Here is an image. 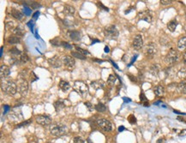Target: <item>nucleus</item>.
Masks as SVG:
<instances>
[{"label": "nucleus", "mask_w": 186, "mask_h": 143, "mask_svg": "<svg viewBox=\"0 0 186 143\" xmlns=\"http://www.w3.org/2000/svg\"><path fill=\"white\" fill-rule=\"evenodd\" d=\"M1 88L3 93L9 95H15L17 92V85L10 80L2 81Z\"/></svg>", "instance_id": "nucleus-1"}, {"label": "nucleus", "mask_w": 186, "mask_h": 143, "mask_svg": "<svg viewBox=\"0 0 186 143\" xmlns=\"http://www.w3.org/2000/svg\"><path fill=\"white\" fill-rule=\"evenodd\" d=\"M50 132L54 136H62L67 133V127L63 124L56 122L50 126Z\"/></svg>", "instance_id": "nucleus-2"}, {"label": "nucleus", "mask_w": 186, "mask_h": 143, "mask_svg": "<svg viewBox=\"0 0 186 143\" xmlns=\"http://www.w3.org/2000/svg\"><path fill=\"white\" fill-rule=\"evenodd\" d=\"M74 89L75 91L77 92V93L82 95V96H84L88 93V85L86 84L84 81H75L74 82Z\"/></svg>", "instance_id": "nucleus-3"}, {"label": "nucleus", "mask_w": 186, "mask_h": 143, "mask_svg": "<svg viewBox=\"0 0 186 143\" xmlns=\"http://www.w3.org/2000/svg\"><path fill=\"white\" fill-rule=\"evenodd\" d=\"M17 90H18L19 93L22 96H25L27 94L28 92V83L26 79L23 78H19L18 82H17Z\"/></svg>", "instance_id": "nucleus-4"}, {"label": "nucleus", "mask_w": 186, "mask_h": 143, "mask_svg": "<svg viewBox=\"0 0 186 143\" xmlns=\"http://www.w3.org/2000/svg\"><path fill=\"white\" fill-rule=\"evenodd\" d=\"M166 62L168 63V64H173L174 63H176L177 61L178 60V53L176 50L174 49H171L168 53L166 54Z\"/></svg>", "instance_id": "nucleus-5"}, {"label": "nucleus", "mask_w": 186, "mask_h": 143, "mask_svg": "<svg viewBox=\"0 0 186 143\" xmlns=\"http://www.w3.org/2000/svg\"><path fill=\"white\" fill-rule=\"evenodd\" d=\"M96 122H97V125L99 126V127L105 131H111L112 129V125L111 124V122L107 120V119L99 118V119H97Z\"/></svg>", "instance_id": "nucleus-6"}, {"label": "nucleus", "mask_w": 186, "mask_h": 143, "mask_svg": "<svg viewBox=\"0 0 186 143\" xmlns=\"http://www.w3.org/2000/svg\"><path fill=\"white\" fill-rule=\"evenodd\" d=\"M104 31H105V33L106 36H108V37H110V38H112V39L117 38L119 34L118 30L117 29V28L114 25H108V26L105 27Z\"/></svg>", "instance_id": "nucleus-7"}, {"label": "nucleus", "mask_w": 186, "mask_h": 143, "mask_svg": "<svg viewBox=\"0 0 186 143\" xmlns=\"http://www.w3.org/2000/svg\"><path fill=\"white\" fill-rule=\"evenodd\" d=\"M36 122L42 126H48L51 124V119L46 115H39L36 116Z\"/></svg>", "instance_id": "nucleus-8"}, {"label": "nucleus", "mask_w": 186, "mask_h": 143, "mask_svg": "<svg viewBox=\"0 0 186 143\" xmlns=\"http://www.w3.org/2000/svg\"><path fill=\"white\" fill-rule=\"evenodd\" d=\"M132 46L134 47V49H136V50H140L142 48L143 46V40H142V35L137 34L135 36V38H134L133 42H132Z\"/></svg>", "instance_id": "nucleus-9"}, {"label": "nucleus", "mask_w": 186, "mask_h": 143, "mask_svg": "<svg viewBox=\"0 0 186 143\" xmlns=\"http://www.w3.org/2000/svg\"><path fill=\"white\" fill-rule=\"evenodd\" d=\"M139 17L143 20V21H145L147 22H152V19H153V16H152V12L149 9H147V11H142L139 13Z\"/></svg>", "instance_id": "nucleus-10"}, {"label": "nucleus", "mask_w": 186, "mask_h": 143, "mask_svg": "<svg viewBox=\"0 0 186 143\" xmlns=\"http://www.w3.org/2000/svg\"><path fill=\"white\" fill-rule=\"evenodd\" d=\"M156 52H157V48H156L155 45H154V43H149L146 47L147 56L152 58V57L156 54Z\"/></svg>", "instance_id": "nucleus-11"}, {"label": "nucleus", "mask_w": 186, "mask_h": 143, "mask_svg": "<svg viewBox=\"0 0 186 143\" xmlns=\"http://www.w3.org/2000/svg\"><path fill=\"white\" fill-rule=\"evenodd\" d=\"M67 35L71 40H74V41H79L82 39L81 33L77 30H70V31H68Z\"/></svg>", "instance_id": "nucleus-12"}, {"label": "nucleus", "mask_w": 186, "mask_h": 143, "mask_svg": "<svg viewBox=\"0 0 186 143\" xmlns=\"http://www.w3.org/2000/svg\"><path fill=\"white\" fill-rule=\"evenodd\" d=\"M48 63L53 68H60L62 66V60L57 56H54L48 59Z\"/></svg>", "instance_id": "nucleus-13"}, {"label": "nucleus", "mask_w": 186, "mask_h": 143, "mask_svg": "<svg viewBox=\"0 0 186 143\" xmlns=\"http://www.w3.org/2000/svg\"><path fill=\"white\" fill-rule=\"evenodd\" d=\"M63 63L65 66L69 68V69H72V68L75 67V61L73 57H71L70 56H64L63 58Z\"/></svg>", "instance_id": "nucleus-14"}, {"label": "nucleus", "mask_w": 186, "mask_h": 143, "mask_svg": "<svg viewBox=\"0 0 186 143\" xmlns=\"http://www.w3.org/2000/svg\"><path fill=\"white\" fill-rule=\"evenodd\" d=\"M10 74V70L8 66L4 65V64H2L1 67H0V76H1L2 79H5L7 76H9Z\"/></svg>", "instance_id": "nucleus-15"}, {"label": "nucleus", "mask_w": 186, "mask_h": 143, "mask_svg": "<svg viewBox=\"0 0 186 143\" xmlns=\"http://www.w3.org/2000/svg\"><path fill=\"white\" fill-rule=\"evenodd\" d=\"M90 85L93 88L98 90V89H99V88H102L105 87V82L102 80L99 79V80H95L94 81H92Z\"/></svg>", "instance_id": "nucleus-16"}, {"label": "nucleus", "mask_w": 186, "mask_h": 143, "mask_svg": "<svg viewBox=\"0 0 186 143\" xmlns=\"http://www.w3.org/2000/svg\"><path fill=\"white\" fill-rule=\"evenodd\" d=\"M65 106H66L65 101L64 100H61V98H59V100L57 101H55V103H54V108L57 111H61L62 109H64Z\"/></svg>", "instance_id": "nucleus-17"}, {"label": "nucleus", "mask_w": 186, "mask_h": 143, "mask_svg": "<svg viewBox=\"0 0 186 143\" xmlns=\"http://www.w3.org/2000/svg\"><path fill=\"white\" fill-rule=\"evenodd\" d=\"M58 87H59L60 89L63 92H67L70 87V85L68 81H64V80H61L59 81V84H58Z\"/></svg>", "instance_id": "nucleus-18"}, {"label": "nucleus", "mask_w": 186, "mask_h": 143, "mask_svg": "<svg viewBox=\"0 0 186 143\" xmlns=\"http://www.w3.org/2000/svg\"><path fill=\"white\" fill-rule=\"evenodd\" d=\"M75 8L73 7V6H71V5H64V13L65 15H67V16H72V15H74L75 14Z\"/></svg>", "instance_id": "nucleus-19"}, {"label": "nucleus", "mask_w": 186, "mask_h": 143, "mask_svg": "<svg viewBox=\"0 0 186 143\" xmlns=\"http://www.w3.org/2000/svg\"><path fill=\"white\" fill-rule=\"evenodd\" d=\"M11 16H13L14 18L18 20V21H22V20L23 19V14L21 11H17V9H11Z\"/></svg>", "instance_id": "nucleus-20"}, {"label": "nucleus", "mask_w": 186, "mask_h": 143, "mask_svg": "<svg viewBox=\"0 0 186 143\" xmlns=\"http://www.w3.org/2000/svg\"><path fill=\"white\" fill-rule=\"evenodd\" d=\"M20 41H21L20 37L16 36V35L9 36L8 38V40H7V42H8L9 44H10V45H16V44L20 43Z\"/></svg>", "instance_id": "nucleus-21"}, {"label": "nucleus", "mask_w": 186, "mask_h": 143, "mask_svg": "<svg viewBox=\"0 0 186 143\" xmlns=\"http://www.w3.org/2000/svg\"><path fill=\"white\" fill-rule=\"evenodd\" d=\"M178 48L180 51H184L186 49V37H182L178 42Z\"/></svg>", "instance_id": "nucleus-22"}, {"label": "nucleus", "mask_w": 186, "mask_h": 143, "mask_svg": "<svg viewBox=\"0 0 186 143\" xmlns=\"http://www.w3.org/2000/svg\"><path fill=\"white\" fill-rule=\"evenodd\" d=\"M154 94L157 95V96H162V95L165 93V88L163 86L159 85V86L154 87Z\"/></svg>", "instance_id": "nucleus-23"}, {"label": "nucleus", "mask_w": 186, "mask_h": 143, "mask_svg": "<svg viewBox=\"0 0 186 143\" xmlns=\"http://www.w3.org/2000/svg\"><path fill=\"white\" fill-rule=\"evenodd\" d=\"M149 72L154 76H158V74H159V72H160V66L158 65V64H155V63L153 64V65L150 67Z\"/></svg>", "instance_id": "nucleus-24"}, {"label": "nucleus", "mask_w": 186, "mask_h": 143, "mask_svg": "<svg viewBox=\"0 0 186 143\" xmlns=\"http://www.w3.org/2000/svg\"><path fill=\"white\" fill-rule=\"evenodd\" d=\"M177 26H178V22L175 21V20H173V21H171L167 23V28L169 29V31L171 33H173L175 31Z\"/></svg>", "instance_id": "nucleus-25"}, {"label": "nucleus", "mask_w": 186, "mask_h": 143, "mask_svg": "<svg viewBox=\"0 0 186 143\" xmlns=\"http://www.w3.org/2000/svg\"><path fill=\"white\" fill-rule=\"evenodd\" d=\"M13 33H14V34L16 35V36H18V37H21V36H23L24 35V30H23V28L21 26L16 27L15 29L13 30Z\"/></svg>", "instance_id": "nucleus-26"}, {"label": "nucleus", "mask_w": 186, "mask_h": 143, "mask_svg": "<svg viewBox=\"0 0 186 143\" xmlns=\"http://www.w3.org/2000/svg\"><path fill=\"white\" fill-rule=\"evenodd\" d=\"M178 88L182 93L186 94V81H183L179 82V84L178 85Z\"/></svg>", "instance_id": "nucleus-27"}, {"label": "nucleus", "mask_w": 186, "mask_h": 143, "mask_svg": "<svg viewBox=\"0 0 186 143\" xmlns=\"http://www.w3.org/2000/svg\"><path fill=\"white\" fill-rule=\"evenodd\" d=\"M95 110L99 111V112H105L106 111V106L102 103H99L94 106Z\"/></svg>", "instance_id": "nucleus-28"}, {"label": "nucleus", "mask_w": 186, "mask_h": 143, "mask_svg": "<svg viewBox=\"0 0 186 143\" xmlns=\"http://www.w3.org/2000/svg\"><path fill=\"white\" fill-rule=\"evenodd\" d=\"M29 61V57L26 53H22V55L19 57V63H26Z\"/></svg>", "instance_id": "nucleus-29"}, {"label": "nucleus", "mask_w": 186, "mask_h": 143, "mask_svg": "<svg viewBox=\"0 0 186 143\" xmlns=\"http://www.w3.org/2000/svg\"><path fill=\"white\" fill-rule=\"evenodd\" d=\"M140 100L143 103L144 106H149V102H147V97L145 96V94H144L143 93H141V94H140Z\"/></svg>", "instance_id": "nucleus-30"}, {"label": "nucleus", "mask_w": 186, "mask_h": 143, "mask_svg": "<svg viewBox=\"0 0 186 143\" xmlns=\"http://www.w3.org/2000/svg\"><path fill=\"white\" fill-rule=\"evenodd\" d=\"M71 55L73 56L74 57H77V58H79V59H82V60H85L86 57L85 56L82 55L79 52H71Z\"/></svg>", "instance_id": "nucleus-31"}, {"label": "nucleus", "mask_w": 186, "mask_h": 143, "mask_svg": "<svg viewBox=\"0 0 186 143\" xmlns=\"http://www.w3.org/2000/svg\"><path fill=\"white\" fill-rule=\"evenodd\" d=\"M75 49H77V52H79L80 54H82V55H83V56H85V55H89V52H88L87 50H84V49H82V48H81V47H79V46H75Z\"/></svg>", "instance_id": "nucleus-32"}, {"label": "nucleus", "mask_w": 186, "mask_h": 143, "mask_svg": "<svg viewBox=\"0 0 186 143\" xmlns=\"http://www.w3.org/2000/svg\"><path fill=\"white\" fill-rule=\"evenodd\" d=\"M9 52L11 53V54H13V55H16V56H18V55H22V52H21V51H19L18 49L16 48V47H14V48H12V49H10L9 50Z\"/></svg>", "instance_id": "nucleus-33"}, {"label": "nucleus", "mask_w": 186, "mask_h": 143, "mask_svg": "<svg viewBox=\"0 0 186 143\" xmlns=\"http://www.w3.org/2000/svg\"><path fill=\"white\" fill-rule=\"evenodd\" d=\"M107 82H108V84H110V85H113V84L116 82V76H114V75H110Z\"/></svg>", "instance_id": "nucleus-34"}, {"label": "nucleus", "mask_w": 186, "mask_h": 143, "mask_svg": "<svg viewBox=\"0 0 186 143\" xmlns=\"http://www.w3.org/2000/svg\"><path fill=\"white\" fill-rule=\"evenodd\" d=\"M178 76L180 78H183V79L186 78V68H183L178 71Z\"/></svg>", "instance_id": "nucleus-35"}, {"label": "nucleus", "mask_w": 186, "mask_h": 143, "mask_svg": "<svg viewBox=\"0 0 186 143\" xmlns=\"http://www.w3.org/2000/svg\"><path fill=\"white\" fill-rule=\"evenodd\" d=\"M128 121L130 122V124H135L136 122V118L134 115H130L128 117Z\"/></svg>", "instance_id": "nucleus-36"}, {"label": "nucleus", "mask_w": 186, "mask_h": 143, "mask_svg": "<svg viewBox=\"0 0 186 143\" xmlns=\"http://www.w3.org/2000/svg\"><path fill=\"white\" fill-rule=\"evenodd\" d=\"M31 122H32V120H27V121H25V122H22V124H17L16 128H21V127H24V126H27V125L30 124Z\"/></svg>", "instance_id": "nucleus-37"}, {"label": "nucleus", "mask_w": 186, "mask_h": 143, "mask_svg": "<svg viewBox=\"0 0 186 143\" xmlns=\"http://www.w3.org/2000/svg\"><path fill=\"white\" fill-rule=\"evenodd\" d=\"M74 143H85L84 140L82 139L80 136H77V137L74 138Z\"/></svg>", "instance_id": "nucleus-38"}, {"label": "nucleus", "mask_w": 186, "mask_h": 143, "mask_svg": "<svg viewBox=\"0 0 186 143\" xmlns=\"http://www.w3.org/2000/svg\"><path fill=\"white\" fill-rule=\"evenodd\" d=\"M14 25H15V22H8L6 23V28H9V29H15V28H14Z\"/></svg>", "instance_id": "nucleus-39"}, {"label": "nucleus", "mask_w": 186, "mask_h": 143, "mask_svg": "<svg viewBox=\"0 0 186 143\" xmlns=\"http://www.w3.org/2000/svg\"><path fill=\"white\" fill-rule=\"evenodd\" d=\"M84 105H86V107H87L90 111H92L93 110H94V105H93L90 103V102H88H88H85Z\"/></svg>", "instance_id": "nucleus-40"}, {"label": "nucleus", "mask_w": 186, "mask_h": 143, "mask_svg": "<svg viewBox=\"0 0 186 143\" xmlns=\"http://www.w3.org/2000/svg\"><path fill=\"white\" fill-rule=\"evenodd\" d=\"M30 5H31V7H32V9H37L40 6L39 3H37V2H32V4Z\"/></svg>", "instance_id": "nucleus-41"}, {"label": "nucleus", "mask_w": 186, "mask_h": 143, "mask_svg": "<svg viewBox=\"0 0 186 143\" xmlns=\"http://www.w3.org/2000/svg\"><path fill=\"white\" fill-rule=\"evenodd\" d=\"M60 45L62 46L65 47V48H68V49H71L72 48V46L70 45H69V43H67V42H61Z\"/></svg>", "instance_id": "nucleus-42"}, {"label": "nucleus", "mask_w": 186, "mask_h": 143, "mask_svg": "<svg viewBox=\"0 0 186 143\" xmlns=\"http://www.w3.org/2000/svg\"><path fill=\"white\" fill-rule=\"evenodd\" d=\"M160 3H161V4H163V5H168L171 4V0H161Z\"/></svg>", "instance_id": "nucleus-43"}, {"label": "nucleus", "mask_w": 186, "mask_h": 143, "mask_svg": "<svg viewBox=\"0 0 186 143\" xmlns=\"http://www.w3.org/2000/svg\"><path fill=\"white\" fill-rule=\"evenodd\" d=\"M128 76L130 78V80L131 81H133V82H136V81H137V79H136V76H132V75H128Z\"/></svg>", "instance_id": "nucleus-44"}, {"label": "nucleus", "mask_w": 186, "mask_h": 143, "mask_svg": "<svg viewBox=\"0 0 186 143\" xmlns=\"http://www.w3.org/2000/svg\"><path fill=\"white\" fill-rule=\"evenodd\" d=\"M178 135H179V136H184V135H186V129H184V130H181L180 134H178Z\"/></svg>", "instance_id": "nucleus-45"}, {"label": "nucleus", "mask_w": 186, "mask_h": 143, "mask_svg": "<svg viewBox=\"0 0 186 143\" xmlns=\"http://www.w3.org/2000/svg\"><path fill=\"white\" fill-rule=\"evenodd\" d=\"M99 5L101 6V7L102 9H104V11H109V9H108V8H106V7H105V6L101 4V3H99Z\"/></svg>", "instance_id": "nucleus-46"}, {"label": "nucleus", "mask_w": 186, "mask_h": 143, "mask_svg": "<svg viewBox=\"0 0 186 143\" xmlns=\"http://www.w3.org/2000/svg\"><path fill=\"white\" fill-rule=\"evenodd\" d=\"M109 52H110L109 47H108V46H106V47H105V52H106V53H108Z\"/></svg>", "instance_id": "nucleus-47"}, {"label": "nucleus", "mask_w": 186, "mask_h": 143, "mask_svg": "<svg viewBox=\"0 0 186 143\" xmlns=\"http://www.w3.org/2000/svg\"><path fill=\"white\" fill-rule=\"evenodd\" d=\"M183 60H184V64H186V52L184 53V58H183Z\"/></svg>", "instance_id": "nucleus-48"}, {"label": "nucleus", "mask_w": 186, "mask_h": 143, "mask_svg": "<svg viewBox=\"0 0 186 143\" xmlns=\"http://www.w3.org/2000/svg\"><path fill=\"white\" fill-rule=\"evenodd\" d=\"M123 130H125V127H123V126H121V127H119L118 131H119V132H121V131H123Z\"/></svg>", "instance_id": "nucleus-49"}, {"label": "nucleus", "mask_w": 186, "mask_h": 143, "mask_svg": "<svg viewBox=\"0 0 186 143\" xmlns=\"http://www.w3.org/2000/svg\"><path fill=\"white\" fill-rule=\"evenodd\" d=\"M38 15H40V13L37 11V12L35 13V14L34 15V19H36V18H37V16H38Z\"/></svg>", "instance_id": "nucleus-50"}, {"label": "nucleus", "mask_w": 186, "mask_h": 143, "mask_svg": "<svg viewBox=\"0 0 186 143\" xmlns=\"http://www.w3.org/2000/svg\"><path fill=\"white\" fill-rule=\"evenodd\" d=\"M123 98V100H125V102H130V100L129 98Z\"/></svg>", "instance_id": "nucleus-51"}, {"label": "nucleus", "mask_w": 186, "mask_h": 143, "mask_svg": "<svg viewBox=\"0 0 186 143\" xmlns=\"http://www.w3.org/2000/svg\"><path fill=\"white\" fill-rule=\"evenodd\" d=\"M162 140H163V139H160L159 141H158V142H157V143H161V142H162Z\"/></svg>", "instance_id": "nucleus-52"}, {"label": "nucleus", "mask_w": 186, "mask_h": 143, "mask_svg": "<svg viewBox=\"0 0 186 143\" xmlns=\"http://www.w3.org/2000/svg\"><path fill=\"white\" fill-rule=\"evenodd\" d=\"M47 143H50V142H47Z\"/></svg>", "instance_id": "nucleus-53"}, {"label": "nucleus", "mask_w": 186, "mask_h": 143, "mask_svg": "<svg viewBox=\"0 0 186 143\" xmlns=\"http://www.w3.org/2000/svg\"><path fill=\"white\" fill-rule=\"evenodd\" d=\"M185 16H186V14H185Z\"/></svg>", "instance_id": "nucleus-54"}]
</instances>
